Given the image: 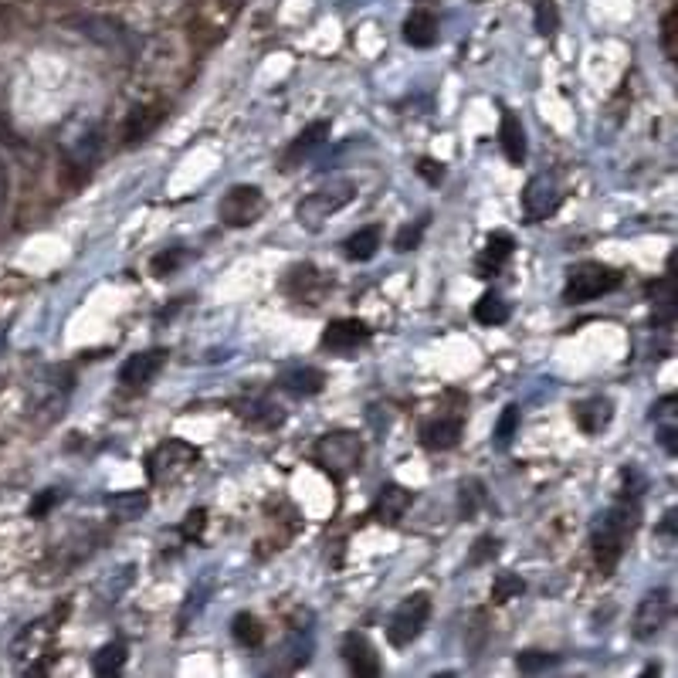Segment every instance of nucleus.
Instances as JSON below:
<instances>
[{"label": "nucleus", "instance_id": "f257e3e1", "mask_svg": "<svg viewBox=\"0 0 678 678\" xmlns=\"http://www.w3.org/2000/svg\"><path fill=\"white\" fill-rule=\"evenodd\" d=\"M638 516H641V506H638V492L628 489V492L617 499L614 506L604 512L597 526H594V560L601 573H611L621 563L624 556V546L634 536L638 529Z\"/></svg>", "mask_w": 678, "mask_h": 678}, {"label": "nucleus", "instance_id": "f03ea898", "mask_svg": "<svg viewBox=\"0 0 678 678\" xmlns=\"http://www.w3.org/2000/svg\"><path fill=\"white\" fill-rule=\"evenodd\" d=\"M353 197H356L353 180H329V184L316 187L306 201L299 204L295 217H299V224H302V228H309V231H319L326 221H329L333 214H339V211L353 201Z\"/></svg>", "mask_w": 678, "mask_h": 678}, {"label": "nucleus", "instance_id": "7ed1b4c3", "mask_svg": "<svg viewBox=\"0 0 678 678\" xmlns=\"http://www.w3.org/2000/svg\"><path fill=\"white\" fill-rule=\"evenodd\" d=\"M621 272L611 268V265L601 262H584L570 268L567 275V285H563V302H590V299H601V295L621 289Z\"/></svg>", "mask_w": 678, "mask_h": 678}, {"label": "nucleus", "instance_id": "20e7f679", "mask_svg": "<svg viewBox=\"0 0 678 678\" xmlns=\"http://www.w3.org/2000/svg\"><path fill=\"white\" fill-rule=\"evenodd\" d=\"M360 458H363V445L360 438L350 431H333L323 434L319 445H316V462L323 465L326 472L333 478H343L360 468Z\"/></svg>", "mask_w": 678, "mask_h": 678}, {"label": "nucleus", "instance_id": "39448f33", "mask_svg": "<svg viewBox=\"0 0 678 678\" xmlns=\"http://www.w3.org/2000/svg\"><path fill=\"white\" fill-rule=\"evenodd\" d=\"M197 458H201V455H197L194 445H187L180 438H167V441L150 455L146 472H150V478H153L156 485H163V482L170 485V482H177L180 475H187Z\"/></svg>", "mask_w": 678, "mask_h": 678}, {"label": "nucleus", "instance_id": "423d86ee", "mask_svg": "<svg viewBox=\"0 0 678 678\" xmlns=\"http://www.w3.org/2000/svg\"><path fill=\"white\" fill-rule=\"evenodd\" d=\"M672 611H675V601H672V590H668V587L648 590L645 597L638 601V607H634L631 634L638 641H651V638L662 634V628L672 621Z\"/></svg>", "mask_w": 678, "mask_h": 678}, {"label": "nucleus", "instance_id": "0eeeda50", "mask_svg": "<svg viewBox=\"0 0 678 678\" xmlns=\"http://www.w3.org/2000/svg\"><path fill=\"white\" fill-rule=\"evenodd\" d=\"M428 617H431V597H428V594H411V597L401 601V607L390 614L387 641L394 648H407L411 641H417V634L424 631Z\"/></svg>", "mask_w": 678, "mask_h": 678}, {"label": "nucleus", "instance_id": "6e6552de", "mask_svg": "<svg viewBox=\"0 0 678 678\" xmlns=\"http://www.w3.org/2000/svg\"><path fill=\"white\" fill-rule=\"evenodd\" d=\"M262 211H265L262 190L251 184L231 187V190L221 197V207H217V214H221V221H224L228 228H248V224L258 221Z\"/></svg>", "mask_w": 678, "mask_h": 678}, {"label": "nucleus", "instance_id": "1a4fd4ad", "mask_svg": "<svg viewBox=\"0 0 678 678\" xmlns=\"http://www.w3.org/2000/svg\"><path fill=\"white\" fill-rule=\"evenodd\" d=\"M51 641H55V628H51V621H48V617L31 621V624H28V628H21V634L14 638V645H11V658H14L17 665H28V668H31L38 658H45V655H48Z\"/></svg>", "mask_w": 678, "mask_h": 678}, {"label": "nucleus", "instance_id": "9d476101", "mask_svg": "<svg viewBox=\"0 0 678 678\" xmlns=\"http://www.w3.org/2000/svg\"><path fill=\"white\" fill-rule=\"evenodd\" d=\"M563 201L560 187H556L553 177H533L523 190V214L529 224L536 221H546L550 214H556V207Z\"/></svg>", "mask_w": 678, "mask_h": 678}, {"label": "nucleus", "instance_id": "9b49d317", "mask_svg": "<svg viewBox=\"0 0 678 678\" xmlns=\"http://www.w3.org/2000/svg\"><path fill=\"white\" fill-rule=\"evenodd\" d=\"M343 662H346V668L360 678L380 675V655H377V648L367 641V634L350 631L346 638H343Z\"/></svg>", "mask_w": 678, "mask_h": 678}, {"label": "nucleus", "instance_id": "f8f14e48", "mask_svg": "<svg viewBox=\"0 0 678 678\" xmlns=\"http://www.w3.org/2000/svg\"><path fill=\"white\" fill-rule=\"evenodd\" d=\"M367 339H370L367 323H360V319H336V323L326 326L323 346L329 353H356Z\"/></svg>", "mask_w": 678, "mask_h": 678}, {"label": "nucleus", "instance_id": "ddd939ff", "mask_svg": "<svg viewBox=\"0 0 678 678\" xmlns=\"http://www.w3.org/2000/svg\"><path fill=\"white\" fill-rule=\"evenodd\" d=\"M411 502H414V495L407 492L404 485H397V482H387L384 489L377 492V499H373L370 516L377 519V523H384V526H397L404 519V512L411 508Z\"/></svg>", "mask_w": 678, "mask_h": 678}, {"label": "nucleus", "instance_id": "4468645a", "mask_svg": "<svg viewBox=\"0 0 678 678\" xmlns=\"http://www.w3.org/2000/svg\"><path fill=\"white\" fill-rule=\"evenodd\" d=\"M326 139H329V123H326V119L306 126V129L292 139V146L285 150V156H282V170H295L299 163H306L309 156L316 153Z\"/></svg>", "mask_w": 678, "mask_h": 678}, {"label": "nucleus", "instance_id": "2eb2a0df", "mask_svg": "<svg viewBox=\"0 0 678 678\" xmlns=\"http://www.w3.org/2000/svg\"><path fill=\"white\" fill-rule=\"evenodd\" d=\"M163 363H167V350H146V353L129 356L119 370V380L126 387H146L156 373L163 370Z\"/></svg>", "mask_w": 678, "mask_h": 678}, {"label": "nucleus", "instance_id": "dca6fc26", "mask_svg": "<svg viewBox=\"0 0 678 678\" xmlns=\"http://www.w3.org/2000/svg\"><path fill=\"white\" fill-rule=\"evenodd\" d=\"M75 24L82 28V34H89L92 41H99V45L106 48H126L133 38H129V31H126L119 21H112V17H75Z\"/></svg>", "mask_w": 678, "mask_h": 678}, {"label": "nucleus", "instance_id": "f3484780", "mask_svg": "<svg viewBox=\"0 0 678 678\" xmlns=\"http://www.w3.org/2000/svg\"><path fill=\"white\" fill-rule=\"evenodd\" d=\"M611 417H614V404L607 397H587L573 407V421L584 434H601L611 424Z\"/></svg>", "mask_w": 678, "mask_h": 678}, {"label": "nucleus", "instance_id": "a211bd4d", "mask_svg": "<svg viewBox=\"0 0 678 678\" xmlns=\"http://www.w3.org/2000/svg\"><path fill=\"white\" fill-rule=\"evenodd\" d=\"M458 438H462V417H434L421 424V445L431 451H448L458 445Z\"/></svg>", "mask_w": 678, "mask_h": 678}, {"label": "nucleus", "instance_id": "6ab92c4d", "mask_svg": "<svg viewBox=\"0 0 678 678\" xmlns=\"http://www.w3.org/2000/svg\"><path fill=\"white\" fill-rule=\"evenodd\" d=\"M278 387L289 390L292 397H312L326 387V373L316 370V367H289L278 377Z\"/></svg>", "mask_w": 678, "mask_h": 678}, {"label": "nucleus", "instance_id": "aec40b11", "mask_svg": "<svg viewBox=\"0 0 678 678\" xmlns=\"http://www.w3.org/2000/svg\"><path fill=\"white\" fill-rule=\"evenodd\" d=\"M512 248H516V241H512V234L506 231H495L492 238H489V245H485V251L478 255V275L489 278L495 275L502 265L512 258Z\"/></svg>", "mask_w": 678, "mask_h": 678}, {"label": "nucleus", "instance_id": "412c9836", "mask_svg": "<svg viewBox=\"0 0 678 678\" xmlns=\"http://www.w3.org/2000/svg\"><path fill=\"white\" fill-rule=\"evenodd\" d=\"M678 397L675 394H668V397H662V401L655 404V411H651V417H655V424H658V441H662V448L668 451V455H675L678 448Z\"/></svg>", "mask_w": 678, "mask_h": 678}, {"label": "nucleus", "instance_id": "4be33fe9", "mask_svg": "<svg viewBox=\"0 0 678 678\" xmlns=\"http://www.w3.org/2000/svg\"><path fill=\"white\" fill-rule=\"evenodd\" d=\"M648 292H651V299H655V323L658 326L675 323V302H678L675 275H665V278H658V282H651Z\"/></svg>", "mask_w": 678, "mask_h": 678}, {"label": "nucleus", "instance_id": "5701e85b", "mask_svg": "<svg viewBox=\"0 0 678 678\" xmlns=\"http://www.w3.org/2000/svg\"><path fill=\"white\" fill-rule=\"evenodd\" d=\"M404 41L411 48H431L438 41V17L431 11H414L404 21Z\"/></svg>", "mask_w": 678, "mask_h": 678}, {"label": "nucleus", "instance_id": "b1692460", "mask_svg": "<svg viewBox=\"0 0 678 678\" xmlns=\"http://www.w3.org/2000/svg\"><path fill=\"white\" fill-rule=\"evenodd\" d=\"M163 119V106H139L129 112V119L123 126V139L126 143H139L153 133L156 126Z\"/></svg>", "mask_w": 678, "mask_h": 678}, {"label": "nucleus", "instance_id": "393cba45", "mask_svg": "<svg viewBox=\"0 0 678 678\" xmlns=\"http://www.w3.org/2000/svg\"><path fill=\"white\" fill-rule=\"evenodd\" d=\"M499 143H502V153H506L508 163H523L526 160V133L523 123L512 116V112H502V126H499Z\"/></svg>", "mask_w": 678, "mask_h": 678}, {"label": "nucleus", "instance_id": "a878e982", "mask_svg": "<svg viewBox=\"0 0 678 678\" xmlns=\"http://www.w3.org/2000/svg\"><path fill=\"white\" fill-rule=\"evenodd\" d=\"M343 248H346V258H350V262H370L373 255H377V248H380V228H377V224L360 228L356 234L346 238Z\"/></svg>", "mask_w": 678, "mask_h": 678}, {"label": "nucleus", "instance_id": "bb28decb", "mask_svg": "<svg viewBox=\"0 0 678 678\" xmlns=\"http://www.w3.org/2000/svg\"><path fill=\"white\" fill-rule=\"evenodd\" d=\"M146 508H150V495H146V492L109 495V512H112L119 523H133V519H139Z\"/></svg>", "mask_w": 678, "mask_h": 678}, {"label": "nucleus", "instance_id": "cd10ccee", "mask_svg": "<svg viewBox=\"0 0 678 678\" xmlns=\"http://www.w3.org/2000/svg\"><path fill=\"white\" fill-rule=\"evenodd\" d=\"M475 323H482V326L508 323V302L502 299V295H495V292L482 295V299L475 302Z\"/></svg>", "mask_w": 678, "mask_h": 678}, {"label": "nucleus", "instance_id": "c85d7f7f", "mask_svg": "<svg viewBox=\"0 0 678 678\" xmlns=\"http://www.w3.org/2000/svg\"><path fill=\"white\" fill-rule=\"evenodd\" d=\"M231 634H234V641L238 645H245V648H258L265 641V628H262V621L255 614H234L231 621Z\"/></svg>", "mask_w": 678, "mask_h": 678}, {"label": "nucleus", "instance_id": "c756f323", "mask_svg": "<svg viewBox=\"0 0 678 678\" xmlns=\"http://www.w3.org/2000/svg\"><path fill=\"white\" fill-rule=\"evenodd\" d=\"M126 665V645L123 641H112V645L99 648V655L92 658V672L95 675H119Z\"/></svg>", "mask_w": 678, "mask_h": 678}, {"label": "nucleus", "instance_id": "7c9ffc66", "mask_svg": "<svg viewBox=\"0 0 678 678\" xmlns=\"http://www.w3.org/2000/svg\"><path fill=\"white\" fill-rule=\"evenodd\" d=\"M482 506H485V489H482V482H478V478L462 482V495H458V512H462V519H475V512Z\"/></svg>", "mask_w": 678, "mask_h": 678}, {"label": "nucleus", "instance_id": "2f4dec72", "mask_svg": "<svg viewBox=\"0 0 678 678\" xmlns=\"http://www.w3.org/2000/svg\"><path fill=\"white\" fill-rule=\"evenodd\" d=\"M312 285H326L323 278H319V272L312 268V265H299V268H292L289 272V292L295 295V299H312L309 295V289Z\"/></svg>", "mask_w": 678, "mask_h": 678}, {"label": "nucleus", "instance_id": "473e14b6", "mask_svg": "<svg viewBox=\"0 0 678 678\" xmlns=\"http://www.w3.org/2000/svg\"><path fill=\"white\" fill-rule=\"evenodd\" d=\"M241 417H248V421H258V424H265V428H275V424H282V414H278L275 404L268 401H248L241 404V411H238Z\"/></svg>", "mask_w": 678, "mask_h": 678}, {"label": "nucleus", "instance_id": "72a5a7b5", "mask_svg": "<svg viewBox=\"0 0 678 678\" xmlns=\"http://www.w3.org/2000/svg\"><path fill=\"white\" fill-rule=\"evenodd\" d=\"M553 665H556L553 655L536 651V648H529V651H519V655H516V668H519L523 675H540V672L553 668Z\"/></svg>", "mask_w": 678, "mask_h": 678}, {"label": "nucleus", "instance_id": "f704fd0d", "mask_svg": "<svg viewBox=\"0 0 678 678\" xmlns=\"http://www.w3.org/2000/svg\"><path fill=\"white\" fill-rule=\"evenodd\" d=\"M516 434H519V407L508 404L506 411H502V417H499V424H495V445L508 448Z\"/></svg>", "mask_w": 678, "mask_h": 678}, {"label": "nucleus", "instance_id": "c9c22d12", "mask_svg": "<svg viewBox=\"0 0 678 678\" xmlns=\"http://www.w3.org/2000/svg\"><path fill=\"white\" fill-rule=\"evenodd\" d=\"M523 590H526L523 577H516V573H499L495 584H492V601L506 604V601H512V597H519Z\"/></svg>", "mask_w": 678, "mask_h": 678}, {"label": "nucleus", "instance_id": "e433bc0d", "mask_svg": "<svg viewBox=\"0 0 678 678\" xmlns=\"http://www.w3.org/2000/svg\"><path fill=\"white\" fill-rule=\"evenodd\" d=\"M187 258V251L184 248H167V251H160L153 262H150V272H153L156 278H163V275H173L180 265H184Z\"/></svg>", "mask_w": 678, "mask_h": 678}, {"label": "nucleus", "instance_id": "4c0bfd02", "mask_svg": "<svg viewBox=\"0 0 678 678\" xmlns=\"http://www.w3.org/2000/svg\"><path fill=\"white\" fill-rule=\"evenodd\" d=\"M662 51L668 62L678 58V11H668L662 21Z\"/></svg>", "mask_w": 678, "mask_h": 678}, {"label": "nucleus", "instance_id": "58836bf2", "mask_svg": "<svg viewBox=\"0 0 678 678\" xmlns=\"http://www.w3.org/2000/svg\"><path fill=\"white\" fill-rule=\"evenodd\" d=\"M556 28H560V11H556L553 0H540L536 4V31L543 34V38H550V34H556Z\"/></svg>", "mask_w": 678, "mask_h": 678}, {"label": "nucleus", "instance_id": "ea45409f", "mask_svg": "<svg viewBox=\"0 0 678 678\" xmlns=\"http://www.w3.org/2000/svg\"><path fill=\"white\" fill-rule=\"evenodd\" d=\"M417 177H421L424 184L438 187L445 180V167H441L438 160H431V156H424V160H417Z\"/></svg>", "mask_w": 678, "mask_h": 678}, {"label": "nucleus", "instance_id": "a19ab883", "mask_svg": "<svg viewBox=\"0 0 678 678\" xmlns=\"http://www.w3.org/2000/svg\"><path fill=\"white\" fill-rule=\"evenodd\" d=\"M424 228H428V221H417L414 228H404V231L394 238V248H397V251H414V248L421 245V234H424Z\"/></svg>", "mask_w": 678, "mask_h": 678}, {"label": "nucleus", "instance_id": "79ce46f5", "mask_svg": "<svg viewBox=\"0 0 678 678\" xmlns=\"http://www.w3.org/2000/svg\"><path fill=\"white\" fill-rule=\"evenodd\" d=\"M499 553V540L495 536H482V540L475 543V550L468 553V563H485V560H492V556Z\"/></svg>", "mask_w": 678, "mask_h": 678}, {"label": "nucleus", "instance_id": "37998d69", "mask_svg": "<svg viewBox=\"0 0 678 678\" xmlns=\"http://www.w3.org/2000/svg\"><path fill=\"white\" fill-rule=\"evenodd\" d=\"M7 201H11V173L0 160V224H4V214H7Z\"/></svg>", "mask_w": 678, "mask_h": 678}, {"label": "nucleus", "instance_id": "c03bdc74", "mask_svg": "<svg viewBox=\"0 0 678 678\" xmlns=\"http://www.w3.org/2000/svg\"><path fill=\"white\" fill-rule=\"evenodd\" d=\"M204 519H207V512H204V508H194V512L187 516V523H184V536H201Z\"/></svg>", "mask_w": 678, "mask_h": 678}, {"label": "nucleus", "instance_id": "a18cd8bd", "mask_svg": "<svg viewBox=\"0 0 678 678\" xmlns=\"http://www.w3.org/2000/svg\"><path fill=\"white\" fill-rule=\"evenodd\" d=\"M55 502H62V492H55V489H48V492L41 495V499H38V502H34V506H31V516H34V519H38V516H45V512H48V508H51V506H55Z\"/></svg>", "mask_w": 678, "mask_h": 678}, {"label": "nucleus", "instance_id": "49530a36", "mask_svg": "<svg viewBox=\"0 0 678 678\" xmlns=\"http://www.w3.org/2000/svg\"><path fill=\"white\" fill-rule=\"evenodd\" d=\"M662 533H665V536H672V533H675V512H665Z\"/></svg>", "mask_w": 678, "mask_h": 678}, {"label": "nucleus", "instance_id": "de8ad7c7", "mask_svg": "<svg viewBox=\"0 0 678 678\" xmlns=\"http://www.w3.org/2000/svg\"><path fill=\"white\" fill-rule=\"evenodd\" d=\"M0 136H4V143H11V146H14V143H17L14 129H11V126L4 123V119H0Z\"/></svg>", "mask_w": 678, "mask_h": 678}]
</instances>
